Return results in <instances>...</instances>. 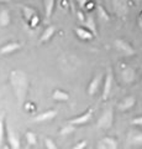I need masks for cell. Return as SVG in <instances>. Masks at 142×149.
I'll return each instance as SVG.
<instances>
[{
    "mask_svg": "<svg viewBox=\"0 0 142 149\" xmlns=\"http://www.w3.org/2000/svg\"><path fill=\"white\" fill-rule=\"evenodd\" d=\"M52 98L57 102H66L69 100V93L62 90H54L52 93Z\"/></svg>",
    "mask_w": 142,
    "mask_h": 149,
    "instance_id": "e0dca14e",
    "label": "cell"
},
{
    "mask_svg": "<svg viewBox=\"0 0 142 149\" xmlns=\"http://www.w3.org/2000/svg\"><path fill=\"white\" fill-rule=\"evenodd\" d=\"M93 8H94V4L91 3V1H88V4H86L85 9H88V10H90V9H93Z\"/></svg>",
    "mask_w": 142,
    "mask_h": 149,
    "instance_id": "836d02e7",
    "label": "cell"
},
{
    "mask_svg": "<svg viewBox=\"0 0 142 149\" xmlns=\"http://www.w3.org/2000/svg\"><path fill=\"white\" fill-rule=\"evenodd\" d=\"M135 104H136V98L134 96H129V97H125V98L119 103L117 108H119V111H121V112H126V111L131 109Z\"/></svg>",
    "mask_w": 142,
    "mask_h": 149,
    "instance_id": "30bf717a",
    "label": "cell"
},
{
    "mask_svg": "<svg viewBox=\"0 0 142 149\" xmlns=\"http://www.w3.org/2000/svg\"><path fill=\"white\" fill-rule=\"evenodd\" d=\"M131 124H134V125H141V127H142V116L134 118V119L131 120Z\"/></svg>",
    "mask_w": 142,
    "mask_h": 149,
    "instance_id": "83f0119b",
    "label": "cell"
},
{
    "mask_svg": "<svg viewBox=\"0 0 142 149\" xmlns=\"http://www.w3.org/2000/svg\"><path fill=\"white\" fill-rule=\"evenodd\" d=\"M137 24H139V27L142 30V11L140 14V16H139V20H137Z\"/></svg>",
    "mask_w": 142,
    "mask_h": 149,
    "instance_id": "d6a6232c",
    "label": "cell"
},
{
    "mask_svg": "<svg viewBox=\"0 0 142 149\" xmlns=\"http://www.w3.org/2000/svg\"><path fill=\"white\" fill-rule=\"evenodd\" d=\"M56 34V27L54 26H47L45 29V31L42 32V35L40 37V42L43 44V42H47L53 37V35Z\"/></svg>",
    "mask_w": 142,
    "mask_h": 149,
    "instance_id": "4fadbf2b",
    "label": "cell"
},
{
    "mask_svg": "<svg viewBox=\"0 0 142 149\" xmlns=\"http://www.w3.org/2000/svg\"><path fill=\"white\" fill-rule=\"evenodd\" d=\"M102 80H103V74L102 73H98L97 76L93 77V80L90 81L89 86H88V95L89 96H94L95 93L98 92L100 85H102Z\"/></svg>",
    "mask_w": 142,
    "mask_h": 149,
    "instance_id": "52a82bcc",
    "label": "cell"
},
{
    "mask_svg": "<svg viewBox=\"0 0 142 149\" xmlns=\"http://www.w3.org/2000/svg\"><path fill=\"white\" fill-rule=\"evenodd\" d=\"M6 137H8V142L9 144H10V148L12 149H20L21 148V144H20V139L19 137L16 136L15 133L12 132V130L10 128H8L6 129Z\"/></svg>",
    "mask_w": 142,
    "mask_h": 149,
    "instance_id": "7c38bea8",
    "label": "cell"
},
{
    "mask_svg": "<svg viewBox=\"0 0 142 149\" xmlns=\"http://www.w3.org/2000/svg\"><path fill=\"white\" fill-rule=\"evenodd\" d=\"M114 123V111L113 108H108L106 111L103 112V114L100 116V118L98 119V127L102 129H110L113 127Z\"/></svg>",
    "mask_w": 142,
    "mask_h": 149,
    "instance_id": "3957f363",
    "label": "cell"
},
{
    "mask_svg": "<svg viewBox=\"0 0 142 149\" xmlns=\"http://www.w3.org/2000/svg\"><path fill=\"white\" fill-rule=\"evenodd\" d=\"M57 114H58V111H56V109H48V111H45V112H42V113L37 114L34 118V120H35V122H47V120L53 119Z\"/></svg>",
    "mask_w": 142,
    "mask_h": 149,
    "instance_id": "ba28073f",
    "label": "cell"
},
{
    "mask_svg": "<svg viewBox=\"0 0 142 149\" xmlns=\"http://www.w3.org/2000/svg\"><path fill=\"white\" fill-rule=\"evenodd\" d=\"M84 25L86 29H89L91 32L94 34V36H97L98 35V29H97V22H95L94 20V17L91 16V15H88L85 19V21H84Z\"/></svg>",
    "mask_w": 142,
    "mask_h": 149,
    "instance_id": "ac0fdd59",
    "label": "cell"
},
{
    "mask_svg": "<svg viewBox=\"0 0 142 149\" xmlns=\"http://www.w3.org/2000/svg\"><path fill=\"white\" fill-rule=\"evenodd\" d=\"M114 45H115V49L122 56L130 57V56L136 55V50L132 47V45L129 42V41H126L123 39H116L115 41H114Z\"/></svg>",
    "mask_w": 142,
    "mask_h": 149,
    "instance_id": "7a4b0ae2",
    "label": "cell"
},
{
    "mask_svg": "<svg viewBox=\"0 0 142 149\" xmlns=\"http://www.w3.org/2000/svg\"><path fill=\"white\" fill-rule=\"evenodd\" d=\"M98 148H104V149H116L119 148V143L115 138L113 137H104L102 141L99 142Z\"/></svg>",
    "mask_w": 142,
    "mask_h": 149,
    "instance_id": "9c48e42d",
    "label": "cell"
},
{
    "mask_svg": "<svg viewBox=\"0 0 142 149\" xmlns=\"http://www.w3.org/2000/svg\"><path fill=\"white\" fill-rule=\"evenodd\" d=\"M68 1H69V4H71L72 13H73V14H75V13H77V8H75V5H74V0H68Z\"/></svg>",
    "mask_w": 142,
    "mask_h": 149,
    "instance_id": "4dcf8cb0",
    "label": "cell"
},
{
    "mask_svg": "<svg viewBox=\"0 0 142 149\" xmlns=\"http://www.w3.org/2000/svg\"><path fill=\"white\" fill-rule=\"evenodd\" d=\"M54 3L56 0H45V16L46 19H49L54 10Z\"/></svg>",
    "mask_w": 142,
    "mask_h": 149,
    "instance_id": "ffe728a7",
    "label": "cell"
},
{
    "mask_svg": "<svg viewBox=\"0 0 142 149\" xmlns=\"http://www.w3.org/2000/svg\"><path fill=\"white\" fill-rule=\"evenodd\" d=\"M22 14H24V17H25V20L29 22L31 20V17H32L34 15H36V10L34 8H31V6H22Z\"/></svg>",
    "mask_w": 142,
    "mask_h": 149,
    "instance_id": "7402d4cb",
    "label": "cell"
},
{
    "mask_svg": "<svg viewBox=\"0 0 142 149\" xmlns=\"http://www.w3.org/2000/svg\"><path fill=\"white\" fill-rule=\"evenodd\" d=\"M74 129H75V125L67 123V125H64V127L61 128V130H59V134H61V136H68V134H71V133L74 132Z\"/></svg>",
    "mask_w": 142,
    "mask_h": 149,
    "instance_id": "603a6c76",
    "label": "cell"
},
{
    "mask_svg": "<svg viewBox=\"0 0 142 149\" xmlns=\"http://www.w3.org/2000/svg\"><path fill=\"white\" fill-rule=\"evenodd\" d=\"M0 1H10V0H0Z\"/></svg>",
    "mask_w": 142,
    "mask_h": 149,
    "instance_id": "e575fe53",
    "label": "cell"
},
{
    "mask_svg": "<svg viewBox=\"0 0 142 149\" xmlns=\"http://www.w3.org/2000/svg\"><path fill=\"white\" fill-rule=\"evenodd\" d=\"M4 136H5V119L4 114H0V144L4 141Z\"/></svg>",
    "mask_w": 142,
    "mask_h": 149,
    "instance_id": "d4e9b609",
    "label": "cell"
},
{
    "mask_svg": "<svg viewBox=\"0 0 142 149\" xmlns=\"http://www.w3.org/2000/svg\"><path fill=\"white\" fill-rule=\"evenodd\" d=\"M11 22V16H10V11L8 9H3L0 11V26L1 27H6L10 25Z\"/></svg>",
    "mask_w": 142,
    "mask_h": 149,
    "instance_id": "2e32d148",
    "label": "cell"
},
{
    "mask_svg": "<svg viewBox=\"0 0 142 149\" xmlns=\"http://www.w3.org/2000/svg\"><path fill=\"white\" fill-rule=\"evenodd\" d=\"M88 1L89 0H79V5H80V8H85L86 6V4H88Z\"/></svg>",
    "mask_w": 142,
    "mask_h": 149,
    "instance_id": "1f68e13d",
    "label": "cell"
},
{
    "mask_svg": "<svg viewBox=\"0 0 142 149\" xmlns=\"http://www.w3.org/2000/svg\"><path fill=\"white\" fill-rule=\"evenodd\" d=\"M121 77L125 83H132L135 80V71L131 67H125L121 71Z\"/></svg>",
    "mask_w": 142,
    "mask_h": 149,
    "instance_id": "9a60e30c",
    "label": "cell"
},
{
    "mask_svg": "<svg viewBox=\"0 0 142 149\" xmlns=\"http://www.w3.org/2000/svg\"><path fill=\"white\" fill-rule=\"evenodd\" d=\"M77 16H78V19H79V20L82 21V22H84L85 21V19H86V16L84 15V14H83V11H82L80 10V9H79V10H77Z\"/></svg>",
    "mask_w": 142,
    "mask_h": 149,
    "instance_id": "f1b7e54d",
    "label": "cell"
},
{
    "mask_svg": "<svg viewBox=\"0 0 142 149\" xmlns=\"http://www.w3.org/2000/svg\"><path fill=\"white\" fill-rule=\"evenodd\" d=\"M93 113H94L93 108H88L83 114L78 116V117H75V118L69 119L67 123L73 124V125H84V124H86L91 119V117H93Z\"/></svg>",
    "mask_w": 142,
    "mask_h": 149,
    "instance_id": "5b68a950",
    "label": "cell"
},
{
    "mask_svg": "<svg viewBox=\"0 0 142 149\" xmlns=\"http://www.w3.org/2000/svg\"><path fill=\"white\" fill-rule=\"evenodd\" d=\"M21 47V44L20 42H15V41H12V42H9L6 45H4L0 47V54L1 55H11L14 54L15 51H17Z\"/></svg>",
    "mask_w": 142,
    "mask_h": 149,
    "instance_id": "8fae6325",
    "label": "cell"
},
{
    "mask_svg": "<svg viewBox=\"0 0 142 149\" xmlns=\"http://www.w3.org/2000/svg\"><path fill=\"white\" fill-rule=\"evenodd\" d=\"M86 144H88V142L86 141H82L77 144V146H74V149H84L86 147Z\"/></svg>",
    "mask_w": 142,
    "mask_h": 149,
    "instance_id": "f546056e",
    "label": "cell"
},
{
    "mask_svg": "<svg viewBox=\"0 0 142 149\" xmlns=\"http://www.w3.org/2000/svg\"><path fill=\"white\" fill-rule=\"evenodd\" d=\"M74 31L77 36L82 40H91L94 37V34L89 29H86V27H77Z\"/></svg>",
    "mask_w": 142,
    "mask_h": 149,
    "instance_id": "5bb4252c",
    "label": "cell"
},
{
    "mask_svg": "<svg viewBox=\"0 0 142 149\" xmlns=\"http://www.w3.org/2000/svg\"><path fill=\"white\" fill-rule=\"evenodd\" d=\"M130 143L132 146H142V132H132L130 136Z\"/></svg>",
    "mask_w": 142,
    "mask_h": 149,
    "instance_id": "44dd1931",
    "label": "cell"
},
{
    "mask_svg": "<svg viewBox=\"0 0 142 149\" xmlns=\"http://www.w3.org/2000/svg\"><path fill=\"white\" fill-rule=\"evenodd\" d=\"M26 139H27V143L30 144L31 147H35L37 146V137H36V134L34 132H26Z\"/></svg>",
    "mask_w": 142,
    "mask_h": 149,
    "instance_id": "cb8c5ba5",
    "label": "cell"
},
{
    "mask_svg": "<svg viewBox=\"0 0 142 149\" xmlns=\"http://www.w3.org/2000/svg\"><path fill=\"white\" fill-rule=\"evenodd\" d=\"M38 22H40V17H38L37 14H36V15H34L32 17H31V20L29 21V25H30V27L35 29V27L38 25Z\"/></svg>",
    "mask_w": 142,
    "mask_h": 149,
    "instance_id": "484cf974",
    "label": "cell"
},
{
    "mask_svg": "<svg viewBox=\"0 0 142 149\" xmlns=\"http://www.w3.org/2000/svg\"><path fill=\"white\" fill-rule=\"evenodd\" d=\"M111 87H113V71L109 68L106 76H105V80H104V86H103V96H102V98L104 101H106L109 98L110 92H111Z\"/></svg>",
    "mask_w": 142,
    "mask_h": 149,
    "instance_id": "8992f818",
    "label": "cell"
},
{
    "mask_svg": "<svg viewBox=\"0 0 142 149\" xmlns=\"http://www.w3.org/2000/svg\"><path fill=\"white\" fill-rule=\"evenodd\" d=\"M10 82L16 98L19 101H24L27 93V88H29V80H27L26 74L22 71L14 70L10 73Z\"/></svg>",
    "mask_w": 142,
    "mask_h": 149,
    "instance_id": "6da1fadb",
    "label": "cell"
},
{
    "mask_svg": "<svg viewBox=\"0 0 142 149\" xmlns=\"http://www.w3.org/2000/svg\"><path fill=\"white\" fill-rule=\"evenodd\" d=\"M97 14H98L99 20H102L104 22L110 21V19H111V17H110V15H109V13L105 10L102 4H98V5H97Z\"/></svg>",
    "mask_w": 142,
    "mask_h": 149,
    "instance_id": "d6986e66",
    "label": "cell"
},
{
    "mask_svg": "<svg viewBox=\"0 0 142 149\" xmlns=\"http://www.w3.org/2000/svg\"><path fill=\"white\" fill-rule=\"evenodd\" d=\"M113 6L117 16L120 17H125L130 11L129 0H113Z\"/></svg>",
    "mask_w": 142,
    "mask_h": 149,
    "instance_id": "277c9868",
    "label": "cell"
},
{
    "mask_svg": "<svg viewBox=\"0 0 142 149\" xmlns=\"http://www.w3.org/2000/svg\"><path fill=\"white\" fill-rule=\"evenodd\" d=\"M45 146L48 149H57V144H54V142L51 138H46L45 139Z\"/></svg>",
    "mask_w": 142,
    "mask_h": 149,
    "instance_id": "4316f807",
    "label": "cell"
},
{
    "mask_svg": "<svg viewBox=\"0 0 142 149\" xmlns=\"http://www.w3.org/2000/svg\"><path fill=\"white\" fill-rule=\"evenodd\" d=\"M136 1H139V3H140V1H141V0H136Z\"/></svg>",
    "mask_w": 142,
    "mask_h": 149,
    "instance_id": "d590c367",
    "label": "cell"
}]
</instances>
